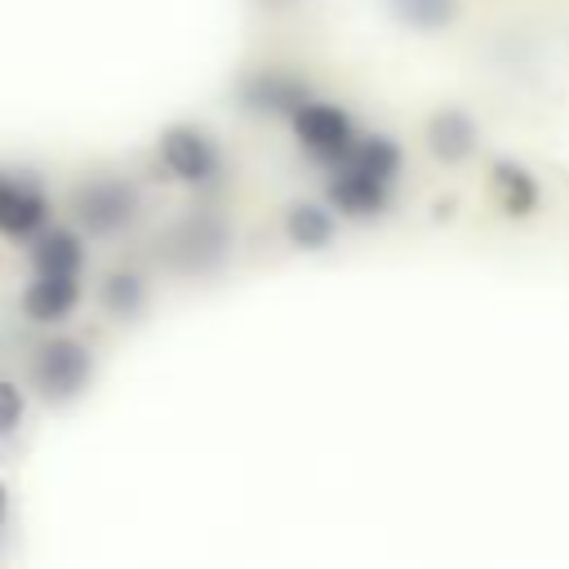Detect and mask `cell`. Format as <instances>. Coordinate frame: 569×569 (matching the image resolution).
<instances>
[{"mask_svg": "<svg viewBox=\"0 0 569 569\" xmlns=\"http://www.w3.org/2000/svg\"><path fill=\"white\" fill-rule=\"evenodd\" d=\"M142 298H147V284H142V276H133V271H111V276L102 280V307H107L111 316H120V320L138 316V311H142Z\"/></svg>", "mask_w": 569, "mask_h": 569, "instance_id": "16", "label": "cell"}, {"mask_svg": "<svg viewBox=\"0 0 569 569\" xmlns=\"http://www.w3.org/2000/svg\"><path fill=\"white\" fill-rule=\"evenodd\" d=\"M227 249H231L227 222L222 218H209V213H196V218L178 222L164 236V258L178 271H209V267H218L227 258Z\"/></svg>", "mask_w": 569, "mask_h": 569, "instance_id": "4", "label": "cell"}, {"mask_svg": "<svg viewBox=\"0 0 569 569\" xmlns=\"http://www.w3.org/2000/svg\"><path fill=\"white\" fill-rule=\"evenodd\" d=\"M284 231H289V240H293L298 249L316 253V249H329V244H333L338 222H333V213L320 209V204H293L289 218H284Z\"/></svg>", "mask_w": 569, "mask_h": 569, "instance_id": "12", "label": "cell"}, {"mask_svg": "<svg viewBox=\"0 0 569 569\" xmlns=\"http://www.w3.org/2000/svg\"><path fill=\"white\" fill-rule=\"evenodd\" d=\"M76 302H80L76 276H53V271H36V280H31L27 293H22V311H27V320H36V325H58V320H67V316L76 311Z\"/></svg>", "mask_w": 569, "mask_h": 569, "instance_id": "9", "label": "cell"}, {"mask_svg": "<svg viewBox=\"0 0 569 569\" xmlns=\"http://www.w3.org/2000/svg\"><path fill=\"white\" fill-rule=\"evenodd\" d=\"M22 413H27L22 391H18L13 382H4V378H0V436H13V431H18V422H22Z\"/></svg>", "mask_w": 569, "mask_h": 569, "instance_id": "17", "label": "cell"}, {"mask_svg": "<svg viewBox=\"0 0 569 569\" xmlns=\"http://www.w3.org/2000/svg\"><path fill=\"white\" fill-rule=\"evenodd\" d=\"M160 160H164V169H169L173 178L196 182V187L213 182V173H218V147H213V138H209L204 129H196V124H173V129H164V133H160Z\"/></svg>", "mask_w": 569, "mask_h": 569, "instance_id": "5", "label": "cell"}, {"mask_svg": "<svg viewBox=\"0 0 569 569\" xmlns=\"http://www.w3.org/2000/svg\"><path fill=\"white\" fill-rule=\"evenodd\" d=\"M31 378H36V387H40L44 400L67 405V400H76L89 387V378H93V351L84 342H76V338H49V342L36 347Z\"/></svg>", "mask_w": 569, "mask_h": 569, "instance_id": "1", "label": "cell"}, {"mask_svg": "<svg viewBox=\"0 0 569 569\" xmlns=\"http://www.w3.org/2000/svg\"><path fill=\"white\" fill-rule=\"evenodd\" d=\"M347 160L351 164H360L365 173H373L378 182H396V173H400V164H405V156H400V147L387 138V133H369V138H356V147L347 151Z\"/></svg>", "mask_w": 569, "mask_h": 569, "instance_id": "14", "label": "cell"}, {"mask_svg": "<svg viewBox=\"0 0 569 569\" xmlns=\"http://www.w3.org/2000/svg\"><path fill=\"white\" fill-rule=\"evenodd\" d=\"M387 182H378L373 173H365L360 164L351 160H338L333 164V178H329V200L347 213V218H378L387 209Z\"/></svg>", "mask_w": 569, "mask_h": 569, "instance_id": "8", "label": "cell"}, {"mask_svg": "<svg viewBox=\"0 0 569 569\" xmlns=\"http://www.w3.org/2000/svg\"><path fill=\"white\" fill-rule=\"evenodd\" d=\"M49 222V200L31 178L0 173V231L9 240H31Z\"/></svg>", "mask_w": 569, "mask_h": 569, "instance_id": "7", "label": "cell"}, {"mask_svg": "<svg viewBox=\"0 0 569 569\" xmlns=\"http://www.w3.org/2000/svg\"><path fill=\"white\" fill-rule=\"evenodd\" d=\"M258 4H267V9H284V4H293V0H258Z\"/></svg>", "mask_w": 569, "mask_h": 569, "instance_id": "19", "label": "cell"}, {"mask_svg": "<svg viewBox=\"0 0 569 569\" xmlns=\"http://www.w3.org/2000/svg\"><path fill=\"white\" fill-rule=\"evenodd\" d=\"M476 142H480V129H476V120H471L462 107H440V111L427 120V147H431V156L445 160V164L467 160V156L476 151Z\"/></svg>", "mask_w": 569, "mask_h": 569, "instance_id": "10", "label": "cell"}, {"mask_svg": "<svg viewBox=\"0 0 569 569\" xmlns=\"http://www.w3.org/2000/svg\"><path fill=\"white\" fill-rule=\"evenodd\" d=\"M493 191H498V200H502V209H507L511 218H525V213L538 204V182H533V173H529L525 164H516V160H498V164H493Z\"/></svg>", "mask_w": 569, "mask_h": 569, "instance_id": "13", "label": "cell"}, {"mask_svg": "<svg viewBox=\"0 0 569 569\" xmlns=\"http://www.w3.org/2000/svg\"><path fill=\"white\" fill-rule=\"evenodd\" d=\"M293 133H298L302 151H307L311 160H320V164H338V160H347V151L356 147L351 116H347L342 107H333V102H316V98H307V102L298 107V116H293Z\"/></svg>", "mask_w": 569, "mask_h": 569, "instance_id": "3", "label": "cell"}, {"mask_svg": "<svg viewBox=\"0 0 569 569\" xmlns=\"http://www.w3.org/2000/svg\"><path fill=\"white\" fill-rule=\"evenodd\" d=\"M391 13L413 31H440L458 18V0H391Z\"/></svg>", "mask_w": 569, "mask_h": 569, "instance_id": "15", "label": "cell"}, {"mask_svg": "<svg viewBox=\"0 0 569 569\" xmlns=\"http://www.w3.org/2000/svg\"><path fill=\"white\" fill-rule=\"evenodd\" d=\"M71 209L89 236H116L138 218V191L124 178H89L76 187Z\"/></svg>", "mask_w": 569, "mask_h": 569, "instance_id": "2", "label": "cell"}, {"mask_svg": "<svg viewBox=\"0 0 569 569\" xmlns=\"http://www.w3.org/2000/svg\"><path fill=\"white\" fill-rule=\"evenodd\" d=\"M31 267H36V271H53V276H80V267H84L80 236L67 231V227L40 231L36 244H31Z\"/></svg>", "mask_w": 569, "mask_h": 569, "instance_id": "11", "label": "cell"}, {"mask_svg": "<svg viewBox=\"0 0 569 569\" xmlns=\"http://www.w3.org/2000/svg\"><path fill=\"white\" fill-rule=\"evenodd\" d=\"M307 80L293 71H253L240 84V107L253 116H298V107L307 102Z\"/></svg>", "mask_w": 569, "mask_h": 569, "instance_id": "6", "label": "cell"}, {"mask_svg": "<svg viewBox=\"0 0 569 569\" xmlns=\"http://www.w3.org/2000/svg\"><path fill=\"white\" fill-rule=\"evenodd\" d=\"M4 516H9V489H4V480H0V529H4Z\"/></svg>", "mask_w": 569, "mask_h": 569, "instance_id": "18", "label": "cell"}]
</instances>
